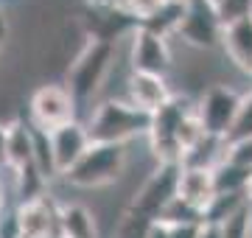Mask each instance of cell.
Listing matches in <instances>:
<instances>
[{
	"mask_svg": "<svg viewBox=\"0 0 252 238\" xmlns=\"http://www.w3.org/2000/svg\"><path fill=\"white\" fill-rule=\"evenodd\" d=\"M149 227H152L149 219H143V216H137V213H132V210H124L121 219L115 221L112 238H146Z\"/></svg>",
	"mask_w": 252,
	"mask_h": 238,
	"instance_id": "22",
	"label": "cell"
},
{
	"mask_svg": "<svg viewBox=\"0 0 252 238\" xmlns=\"http://www.w3.org/2000/svg\"><path fill=\"white\" fill-rule=\"evenodd\" d=\"M221 227V238H252V205H244Z\"/></svg>",
	"mask_w": 252,
	"mask_h": 238,
	"instance_id": "23",
	"label": "cell"
},
{
	"mask_svg": "<svg viewBox=\"0 0 252 238\" xmlns=\"http://www.w3.org/2000/svg\"><path fill=\"white\" fill-rule=\"evenodd\" d=\"M129 165V146L124 143H93L87 154L70 168V174L64 177V182L73 188L95 191L104 185H115L126 174Z\"/></svg>",
	"mask_w": 252,
	"mask_h": 238,
	"instance_id": "3",
	"label": "cell"
},
{
	"mask_svg": "<svg viewBox=\"0 0 252 238\" xmlns=\"http://www.w3.org/2000/svg\"><path fill=\"white\" fill-rule=\"evenodd\" d=\"M9 39H11V17H9V11L0 6V51L6 48Z\"/></svg>",
	"mask_w": 252,
	"mask_h": 238,
	"instance_id": "29",
	"label": "cell"
},
{
	"mask_svg": "<svg viewBox=\"0 0 252 238\" xmlns=\"http://www.w3.org/2000/svg\"><path fill=\"white\" fill-rule=\"evenodd\" d=\"M244 193H247V202L252 205V174H250V179H247V188H244Z\"/></svg>",
	"mask_w": 252,
	"mask_h": 238,
	"instance_id": "33",
	"label": "cell"
},
{
	"mask_svg": "<svg viewBox=\"0 0 252 238\" xmlns=\"http://www.w3.org/2000/svg\"><path fill=\"white\" fill-rule=\"evenodd\" d=\"M3 210H6V193H3V185H0V219H3Z\"/></svg>",
	"mask_w": 252,
	"mask_h": 238,
	"instance_id": "34",
	"label": "cell"
},
{
	"mask_svg": "<svg viewBox=\"0 0 252 238\" xmlns=\"http://www.w3.org/2000/svg\"><path fill=\"white\" fill-rule=\"evenodd\" d=\"M31 126H34V123H31ZM34 165L48 185L54 182V179H59L54 146H51V132H42V129H36V126H34Z\"/></svg>",
	"mask_w": 252,
	"mask_h": 238,
	"instance_id": "18",
	"label": "cell"
},
{
	"mask_svg": "<svg viewBox=\"0 0 252 238\" xmlns=\"http://www.w3.org/2000/svg\"><path fill=\"white\" fill-rule=\"evenodd\" d=\"M34 163V126L31 120L14 118L9 120V140H6V168L11 174Z\"/></svg>",
	"mask_w": 252,
	"mask_h": 238,
	"instance_id": "15",
	"label": "cell"
},
{
	"mask_svg": "<svg viewBox=\"0 0 252 238\" xmlns=\"http://www.w3.org/2000/svg\"><path fill=\"white\" fill-rule=\"evenodd\" d=\"M241 140H252V90L244 92L238 118H235L233 129H230V135H227V146L241 143Z\"/></svg>",
	"mask_w": 252,
	"mask_h": 238,
	"instance_id": "21",
	"label": "cell"
},
{
	"mask_svg": "<svg viewBox=\"0 0 252 238\" xmlns=\"http://www.w3.org/2000/svg\"><path fill=\"white\" fill-rule=\"evenodd\" d=\"M146 238H171V227H168L165 221H152V227H149Z\"/></svg>",
	"mask_w": 252,
	"mask_h": 238,
	"instance_id": "30",
	"label": "cell"
},
{
	"mask_svg": "<svg viewBox=\"0 0 252 238\" xmlns=\"http://www.w3.org/2000/svg\"><path fill=\"white\" fill-rule=\"evenodd\" d=\"M180 174H182V163H154V168L146 174L140 188L129 196L126 210L137 213L149 221H157L162 216V210L177 199Z\"/></svg>",
	"mask_w": 252,
	"mask_h": 238,
	"instance_id": "5",
	"label": "cell"
},
{
	"mask_svg": "<svg viewBox=\"0 0 252 238\" xmlns=\"http://www.w3.org/2000/svg\"><path fill=\"white\" fill-rule=\"evenodd\" d=\"M196 110V101L190 95H174L165 107L152 115V129H149V151L154 163H182V151L177 143L182 120Z\"/></svg>",
	"mask_w": 252,
	"mask_h": 238,
	"instance_id": "4",
	"label": "cell"
},
{
	"mask_svg": "<svg viewBox=\"0 0 252 238\" xmlns=\"http://www.w3.org/2000/svg\"><path fill=\"white\" fill-rule=\"evenodd\" d=\"M0 6H3V0H0Z\"/></svg>",
	"mask_w": 252,
	"mask_h": 238,
	"instance_id": "37",
	"label": "cell"
},
{
	"mask_svg": "<svg viewBox=\"0 0 252 238\" xmlns=\"http://www.w3.org/2000/svg\"><path fill=\"white\" fill-rule=\"evenodd\" d=\"M241 98L244 92L233 90L230 84H210L202 90V95L196 98V115L210 138L227 140L241 110Z\"/></svg>",
	"mask_w": 252,
	"mask_h": 238,
	"instance_id": "7",
	"label": "cell"
},
{
	"mask_svg": "<svg viewBox=\"0 0 252 238\" xmlns=\"http://www.w3.org/2000/svg\"><path fill=\"white\" fill-rule=\"evenodd\" d=\"M90 129L93 143H124L129 146L135 138H149L152 112L135 107L129 98L104 95L95 101L90 118L84 120Z\"/></svg>",
	"mask_w": 252,
	"mask_h": 238,
	"instance_id": "1",
	"label": "cell"
},
{
	"mask_svg": "<svg viewBox=\"0 0 252 238\" xmlns=\"http://www.w3.org/2000/svg\"><path fill=\"white\" fill-rule=\"evenodd\" d=\"M207 3H210V6H216V9H219V6H221L224 0H207Z\"/></svg>",
	"mask_w": 252,
	"mask_h": 238,
	"instance_id": "35",
	"label": "cell"
},
{
	"mask_svg": "<svg viewBox=\"0 0 252 238\" xmlns=\"http://www.w3.org/2000/svg\"><path fill=\"white\" fill-rule=\"evenodd\" d=\"M221 51L241 73L252 76V14L224 26Z\"/></svg>",
	"mask_w": 252,
	"mask_h": 238,
	"instance_id": "14",
	"label": "cell"
},
{
	"mask_svg": "<svg viewBox=\"0 0 252 238\" xmlns=\"http://www.w3.org/2000/svg\"><path fill=\"white\" fill-rule=\"evenodd\" d=\"M250 174H252V168H244V165H238V163L224 160V163H219L216 168H213L216 191L219 193H244Z\"/></svg>",
	"mask_w": 252,
	"mask_h": 238,
	"instance_id": "19",
	"label": "cell"
},
{
	"mask_svg": "<svg viewBox=\"0 0 252 238\" xmlns=\"http://www.w3.org/2000/svg\"><path fill=\"white\" fill-rule=\"evenodd\" d=\"M109 3H124V0H109Z\"/></svg>",
	"mask_w": 252,
	"mask_h": 238,
	"instance_id": "36",
	"label": "cell"
},
{
	"mask_svg": "<svg viewBox=\"0 0 252 238\" xmlns=\"http://www.w3.org/2000/svg\"><path fill=\"white\" fill-rule=\"evenodd\" d=\"M51 146H54V157H56V171L59 177H67L70 168L79 163L81 157L87 154V149L93 146L90 140V129L84 120H73L67 126L51 132Z\"/></svg>",
	"mask_w": 252,
	"mask_h": 238,
	"instance_id": "11",
	"label": "cell"
},
{
	"mask_svg": "<svg viewBox=\"0 0 252 238\" xmlns=\"http://www.w3.org/2000/svg\"><path fill=\"white\" fill-rule=\"evenodd\" d=\"M115 56H118V45L95 42V39L84 42L79 56L67 67V90L79 101V107L98 98V92L104 90V84L109 82V76L115 70Z\"/></svg>",
	"mask_w": 252,
	"mask_h": 238,
	"instance_id": "2",
	"label": "cell"
},
{
	"mask_svg": "<svg viewBox=\"0 0 252 238\" xmlns=\"http://www.w3.org/2000/svg\"><path fill=\"white\" fill-rule=\"evenodd\" d=\"M216 177H213V168H199V165H182L180 174V188H177V196H180L185 205H190L193 210H199L205 216L207 205L216 199Z\"/></svg>",
	"mask_w": 252,
	"mask_h": 238,
	"instance_id": "13",
	"label": "cell"
},
{
	"mask_svg": "<svg viewBox=\"0 0 252 238\" xmlns=\"http://www.w3.org/2000/svg\"><path fill=\"white\" fill-rule=\"evenodd\" d=\"M177 92H171L168 76H154V73H132L126 76V98L135 107L146 112H157L160 107H165Z\"/></svg>",
	"mask_w": 252,
	"mask_h": 238,
	"instance_id": "12",
	"label": "cell"
},
{
	"mask_svg": "<svg viewBox=\"0 0 252 238\" xmlns=\"http://www.w3.org/2000/svg\"><path fill=\"white\" fill-rule=\"evenodd\" d=\"M199 238H221V227H219V224H207V221H205Z\"/></svg>",
	"mask_w": 252,
	"mask_h": 238,
	"instance_id": "32",
	"label": "cell"
},
{
	"mask_svg": "<svg viewBox=\"0 0 252 238\" xmlns=\"http://www.w3.org/2000/svg\"><path fill=\"white\" fill-rule=\"evenodd\" d=\"M0 238H3V236H0Z\"/></svg>",
	"mask_w": 252,
	"mask_h": 238,
	"instance_id": "38",
	"label": "cell"
},
{
	"mask_svg": "<svg viewBox=\"0 0 252 238\" xmlns=\"http://www.w3.org/2000/svg\"><path fill=\"white\" fill-rule=\"evenodd\" d=\"M59 233L62 238H101L98 216L87 205H62L59 210Z\"/></svg>",
	"mask_w": 252,
	"mask_h": 238,
	"instance_id": "16",
	"label": "cell"
},
{
	"mask_svg": "<svg viewBox=\"0 0 252 238\" xmlns=\"http://www.w3.org/2000/svg\"><path fill=\"white\" fill-rule=\"evenodd\" d=\"M28 120L42 132H56L79 120V101L73 98L67 84H39L28 98Z\"/></svg>",
	"mask_w": 252,
	"mask_h": 238,
	"instance_id": "6",
	"label": "cell"
},
{
	"mask_svg": "<svg viewBox=\"0 0 252 238\" xmlns=\"http://www.w3.org/2000/svg\"><path fill=\"white\" fill-rule=\"evenodd\" d=\"M227 160L244 165V168H252V140H241V143L227 146Z\"/></svg>",
	"mask_w": 252,
	"mask_h": 238,
	"instance_id": "27",
	"label": "cell"
},
{
	"mask_svg": "<svg viewBox=\"0 0 252 238\" xmlns=\"http://www.w3.org/2000/svg\"><path fill=\"white\" fill-rule=\"evenodd\" d=\"M185 11H188V0H165V6H162V9L140 28H149V31H154V34L171 39V37L180 34L182 20H185Z\"/></svg>",
	"mask_w": 252,
	"mask_h": 238,
	"instance_id": "17",
	"label": "cell"
},
{
	"mask_svg": "<svg viewBox=\"0 0 252 238\" xmlns=\"http://www.w3.org/2000/svg\"><path fill=\"white\" fill-rule=\"evenodd\" d=\"M162 6H165V0H124V9L137 20V26H146Z\"/></svg>",
	"mask_w": 252,
	"mask_h": 238,
	"instance_id": "25",
	"label": "cell"
},
{
	"mask_svg": "<svg viewBox=\"0 0 252 238\" xmlns=\"http://www.w3.org/2000/svg\"><path fill=\"white\" fill-rule=\"evenodd\" d=\"M157 221H165V224H190V221H205V216L199 210H193L190 205H185V202L177 196V199L162 210V216Z\"/></svg>",
	"mask_w": 252,
	"mask_h": 238,
	"instance_id": "24",
	"label": "cell"
},
{
	"mask_svg": "<svg viewBox=\"0 0 252 238\" xmlns=\"http://www.w3.org/2000/svg\"><path fill=\"white\" fill-rule=\"evenodd\" d=\"M247 202V193H216V199L207 205L205 210V221L207 224H224L233 213H238Z\"/></svg>",
	"mask_w": 252,
	"mask_h": 238,
	"instance_id": "20",
	"label": "cell"
},
{
	"mask_svg": "<svg viewBox=\"0 0 252 238\" xmlns=\"http://www.w3.org/2000/svg\"><path fill=\"white\" fill-rule=\"evenodd\" d=\"M221 37H224V23L219 17L216 6H210L207 0H188L182 28L174 39H182L193 51L210 54V51L221 48Z\"/></svg>",
	"mask_w": 252,
	"mask_h": 238,
	"instance_id": "8",
	"label": "cell"
},
{
	"mask_svg": "<svg viewBox=\"0 0 252 238\" xmlns=\"http://www.w3.org/2000/svg\"><path fill=\"white\" fill-rule=\"evenodd\" d=\"M6 140H9V120H0V168H6Z\"/></svg>",
	"mask_w": 252,
	"mask_h": 238,
	"instance_id": "31",
	"label": "cell"
},
{
	"mask_svg": "<svg viewBox=\"0 0 252 238\" xmlns=\"http://www.w3.org/2000/svg\"><path fill=\"white\" fill-rule=\"evenodd\" d=\"M205 221H190V224H168L171 227V238H199Z\"/></svg>",
	"mask_w": 252,
	"mask_h": 238,
	"instance_id": "28",
	"label": "cell"
},
{
	"mask_svg": "<svg viewBox=\"0 0 252 238\" xmlns=\"http://www.w3.org/2000/svg\"><path fill=\"white\" fill-rule=\"evenodd\" d=\"M252 14V0H224L221 6H219V17L224 26L235 23V20H244Z\"/></svg>",
	"mask_w": 252,
	"mask_h": 238,
	"instance_id": "26",
	"label": "cell"
},
{
	"mask_svg": "<svg viewBox=\"0 0 252 238\" xmlns=\"http://www.w3.org/2000/svg\"><path fill=\"white\" fill-rule=\"evenodd\" d=\"M59 210H62V205L51 193H42L31 202H20L14 208L17 238H62Z\"/></svg>",
	"mask_w": 252,
	"mask_h": 238,
	"instance_id": "10",
	"label": "cell"
},
{
	"mask_svg": "<svg viewBox=\"0 0 252 238\" xmlns=\"http://www.w3.org/2000/svg\"><path fill=\"white\" fill-rule=\"evenodd\" d=\"M129 70L135 73H154L168 76L174 70V51L171 39L154 34L149 28H137L129 37V54H126Z\"/></svg>",
	"mask_w": 252,
	"mask_h": 238,
	"instance_id": "9",
	"label": "cell"
}]
</instances>
